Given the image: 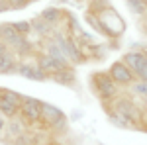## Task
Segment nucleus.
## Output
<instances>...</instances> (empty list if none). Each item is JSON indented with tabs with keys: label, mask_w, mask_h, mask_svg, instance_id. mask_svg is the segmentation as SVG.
I'll list each match as a JSON object with an SVG mask.
<instances>
[{
	"label": "nucleus",
	"mask_w": 147,
	"mask_h": 145,
	"mask_svg": "<svg viewBox=\"0 0 147 145\" xmlns=\"http://www.w3.org/2000/svg\"><path fill=\"white\" fill-rule=\"evenodd\" d=\"M88 82H90L92 92L98 96V100L104 102V104H110V102L118 96V84L112 80V77L108 75V71H96L88 77Z\"/></svg>",
	"instance_id": "1"
},
{
	"label": "nucleus",
	"mask_w": 147,
	"mask_h": 145,
	"mask_svg": "<svg viewBox=\"0 0 147 145\" xmlns=\"http://www.w3.org/2000/svg\"><path fill=\"white\" fill-rule=\"evenodd\" d=\"M39 123L45 129H51L55 134H61V132H67L69 116L59 106L51 104V102H43V112H41V122Z\"/></svg>",
	"instance_id": "2"
},
{
	"label": "nucleus",
	"mask_w": 147,
	"mask_h": 145,
	"mask_svg": "<svg viewBox=\"0 0 147 145\" xmlns=\"http://www.w3.org/2000/svg\"><path fill=\"white\" fill-rule=\"evenodd\" d=\"M41 112H43V100L34 98V96H26L20 106L18 118L30 127V125H37L41 122Z\"/></svg>",
	"instance_id": "3"
},
{
	"label": "nucleus",
	"mask_w": 147,
	"mask_h": 145,
	"mask_svg": "<svg viewBox=\"0 0 147 145\" xmlns=\"http://www.w3.org/2000/svg\"><path fill=\"white\" fill-rule=\"evenodd\" d=\"M108 75L112 77V80L118 84V86H131L136 82V75L134 71L125 65L124 61H112L110 67H108Z\"/></svg>",
	"instance_id": "4"
},
{
	"label": "nucleus",
	"mask_w": 147,
	"mask_h": 145,
	"mask_svg": "<svg viewBox=\"0 0 147 145\" xmlns=\"http://www.w3.org/2000/svg\"><path fill=\"white\" fill-rule=\"evenodd\" d=\"M16 75H20V77L28 78V80H35V82H43V80H49V77H47L45 73H43L41 69L37 67L35 63H30V61H20Z\"/></svg>",
	"instance_id": "5"
},
{
	"label": "nucleus",
	"mask_w": 147,
	"mask_h": 145,
	"mask_svg": "<svg viewBox=\"0 0 147 145\" xmlns=\"http://www.w3.org/2000/svg\"><path fill=\"white\" fill-rule=\"evenodd\" d=\"M35 65L41 69L47 77H51L53 73H57V71H61V69L67 67V65H63L61 61H57L55 57L47 55V53H39V55H37V59H35ZM69 67H73V65H69Z\"/></svg>",
	"instance_id": "6"
},
{
	"label": "nucleus",
	"mask_w": 147,
	"mask_h": 145,
	"mask_svg": "<svg viewBox=\"0 0 147 145\" xmlns=\"http://www.w3.org/2000/svg\"><path fill=\"white\" fill-rule=\"evenodd\" d=\"M49 80H53L57 84H61V86H75V82H77V73H75V69L73 67H65L61 69V71H57L53 73Z\"/></svg>",
	"instance_id": "7"
},
{
	"label": "nucleus",
	"mask_w": 147,
	"mask_h": 145,
	"mask_svg": "<svg viewBox=\"0 0 147 145\" xmlns=\"http://www.w3.org/2000/svg\"><path fill=\"white\" fill-rule=\"evenodd\" d=\"M18 65H20V59L10 49L8 53H4V55L0 57V75H16Z\"/></svg>",
	"instance_id": "8"
},
{
	"label": "nucleus",
	"mask_w": 147,
	"mask_h": 145,
	"mask_svg": "<svg viewBox=\"0 0 147 145\" xmlns=\"http://www.w3.org/2000/svg\"><path fill=\"white\" fill-rule=\"evenodd\" d=\"M63 8H57V6H49V8H45V10H41V14H39V18L43 20V22H47L51 28H57L59 24L63 22Z\"/></svg>",
	"instance_id": "9"
},
{
	"label": "nucleus",
	"mask_w": 147,
	"mask_h": 145,
	"mask_svg": "<svg viewBox=\"0 0 147 145\" xmlns=\"http://www.w3.org/2000/svg\"><path fill=\"white\" fill-rule=\"evenodd\" d=\"M145 59H147V57H145V53H143V51H134V49L125 51L124 57H122V61H124L125 65L134 71V75H136V71L139 69V65H141Z\"/></svg>",
	"instance_id": "10"
},
{
	"label": "nucleus",
	"mask_w": 147,
	"mask_h": 145,
	"mask_svg": "<svg viewBox=\"0 0 147 145\" xmlns=\"http://www.w3.org/2000/svg\"><path fill=\"white\" fill-rule=\"evenodd\" d=\"M63 26H65L67 35H75L77 32L82 30V28H80V24H79V18H77L73 12H69V10L63 12Z\"/></svg>",
	"instance_id": "11"
},
{
	"label": "nucleus",
	"mask_w": 147,
	"mask_h": 145,
	"mask_svg": "<svg viewBox=\"0 0 147 145\" xmlns=\"http://www.w3.org/2000/svg\"><path fill=\"white\" fill-rule=\"evenodd\" d=\"M12 145H39V134L35 132H24L12 139Z\"/></svg>",
	"instance_id": "12"
},
{
	"label": "nucleus",
	"mask_w": 147,
	"mask_h": 145,
	"mask_svg": "<svg viewBox=\"0 0 147 145\" xmlns=\"http://www.w3.org/2000/svg\"><path fill=\"white\" fill-rule=\"evenodd\" d=\"M0 114L8 120V118H18V114H20V104H14L10 100H4V98H0Z\"/></svg>",
	"instance_id": "13"
},
{
	"label": "nucleus",
	"mask_w": 147,
	"mask_h": 145,
	"mask_svg": "<svg viewBox=\"0 0 147 145\" xmlns=\"http://www.w3.org/2000/svg\"><path fill=\"white\" fill-rule=\"evenodd\" d=\"M26 127H28V125H26L20 118H12L10 122L6 123V129H4V132H6V135H10L12 139H14L16 135L24 134V132H26Z\"/></svg>",
	"instance_id": "14"
},
{
	"label": "nucleus",
	"mask_w": 147,
	"mask_h": 145,
	"mask_svg": "<svg viewBox=\"0 0 147 145\" xmlns=\"http://www.w3.org/2000/svg\"><path fill=\"white\" fill-rule=\"evenodd\" d=\"M34 43L28 39V35L26 37H22V41L16 45V47H12V51L16 53V57H30L32 53H34Z\"/></svg>",
	"instance_id": "15"
},
{
	"label": "nucleus",
	"mask_w": 147,
	"mask_h": 145,
	"mask_svg": "<svg viewBox=\"0 0 147 145\" xmlns=\"http://www.w3.org/2000/svg\"><path fill=\"white\" fill-rule=\"evenodd\" d=\"M53 30H55V28H51V26H49L47 22H43L41 18H37V20L32 22V32H35L39 37H51Z\"/></svg>",
	"instance_id": "16"
},
{
	"label": "nucleus",
	"mask_w": 147,
	"mask_h": 145,
	"mask_svg": "<svg viewBox=\"0 0 147 145\" xmlns=\"http://www.w3.org/2000/svg\"><path fill=\"white\" fill-rule=\"evenodd\" d=\"M124 2H125V8L131 12V14L141 16V18L147 16V4L143 0H124Z\"/></svg>",
	"instance_id": "17"
},
{
	"label": "nucleus",
	"mask_w": 147,
	"mask_h": 145,
	"mask_svg": "<svg viewBox=\"0 0 147 145\" xmlns=\"http://www.w3.org/2000/svg\"><path fill=\"white\" fill-rule=\"evenodd\" d=\"M0 98H4V100H10L14 102V104H20L22 106V102H24V94H20V92H16V90H12V88H4V86H0Z\"/></svg>",
	"instance_id": "18"
},
{
	"label": "nucleus",
	"mask_w": 147,
	"mask_h": 145,
	"mask_svg": "<svg viewBox=\"0 0 147 145\" xmlns=\"http://www.w3.org/2000/svg\"><path fill=\"white\" fill-rule=\"evenodd\" d=\"M14 32L20 35H30L32 34V22L30 20H18V22H10Z\"/></svg>",
	"instance_id": "19"
},
{
	"label": "nucleus",
	"mask_w": 147,
	"mask_h": 145,
	"mask_svg": "<svg viewBox=\"0 0 147 145\" xmlns=\"http://www.w3.org/2000/svg\"><path fill=\"white\" fill-rule=\"evenodd\" d=\"M131 88H134V92H136L137 96H143L147 100V82L145 80H137L136 78V82L131 84Z\"/></svg>",
	"instance_id": "20"
},
{
	"label": "nucleus",
	"mask_w": 147,
	"mask_h": 145,
	"mask_svg": "<svg viewBox=\"0 0 147 145\" xmlns=\"http://www.w3.org/2000/svg\"><path fill=\"white\" fill-rule=\"evenodd\" d=\"M32 2L30 0H8V6L10 10H24L26 6H30Z\"/></svg>",
	"instance_id": "21"
},
{
	"label": "nucleus",
	"mask_w": 147,
	"mask_h": 145,
	"mask_svg": "<svg viewBox=\"0 0 147 145\" xmlns=\"http://www.w3.org/2000/svg\"><path fill=\"white\" fill-rule=\"evenodd\" d=\"M136 78H137V80H145V82H147V59L139 65V69L136 71Z\"/></svg>",
	"instance_id": "22"
},
{
	"label": "nucleus",
	"mask_w": 147,
	"mask_h": 145,
	"mask_svg": "<svg viewBox=\"0 0 147 145\" xmlns=\"http://www.w3.org/2000/svg\"><path fill=\"white\" fill-rule=\"evenodd\" d=\"M6 123H8V120L0 114V134H4V129H6Z\"/></svg>",
	"instance_id": "23"
},
{
	"label": "nucleus",
	"mask_w": 147,
	"mask_h": 145,
	"mask_svg": "<svg viewBox=\"0 0 147 145\" xmlns=\"http://www.w3.org/2000/svg\"><path fill=\"white\" fill-rule=\"evenodd\" d=\"M0 12H10V6H8V0H0Z\"/></svg>",
	"instance_id": "24"
},
{
	"label": "nucleus",
	"mask_w": 147,
	"mask_h": 145,
	"mask_svg": "<svg viewBox=\"0 0 147 145\" xmlns=\"http://www.w3.org/2000/svg\"><path fill=\"white\" fill-rule=\"evenodd\" d=\"M8 51H10V47L4 43V41H0V57L4 55V53H8Z\"/></svg>",
	"instance_id": "25"
},
{
	"label": "nucleus",
	"mask_w": 147,
	"mask_h": 145,
	"mask_svg": "<svg viewBox=\"0 0 147 145\" xmlns=\"http://www.w3.org/2000/svg\"><path fill=\"white\" fill-rule=\"evenodd\" d=\"M43 145H63V143L57 141V139H51V141H47V143H43Z\"/></svg>",
	"instance_id": "26"
},
{
	"label": "nucleus",
	"mask_w": 147,
	"mask_h": 145,
	"mask_svg": "<svg viewBox=\"0 0 147 145\" xmlns=\"http://www.w3.org/2000/svg\"><path fill=\"white\" fill-rule=\"evenodd\" d=\"M143 53H145V57H147V47H145V49H143Z\"/></svg>",
	"instance_id": "27"
},
{
	"label": "nucleus",
	"mask_w": 147,
	"mask_h": 145,
	"mask_svg": "<svg viewBox=\"0 0 147 145\" xmlns=\"http://www.w3.org/2000/svg\"><path fill=\"white\" fill-rule=\"evenodd\" d=\"M30 2H37V0H30Z\"/></svg>",
	"instance_id": "28"
},
{
	"label": "nucleus",
	"mask_w": 147,
	"mask_h": 145,
	"mask_svg": "<svg viewBox=\"0 0 147 145\" xmlns=\"http://www.w3.org/2000/svg\"><path fill=\"white\" fill-rule=\"evenodd\" d=\"M143 2H145V4H147V0H143Z\"/></svg>",
	"instance_id": "29"
}]
</instances>
